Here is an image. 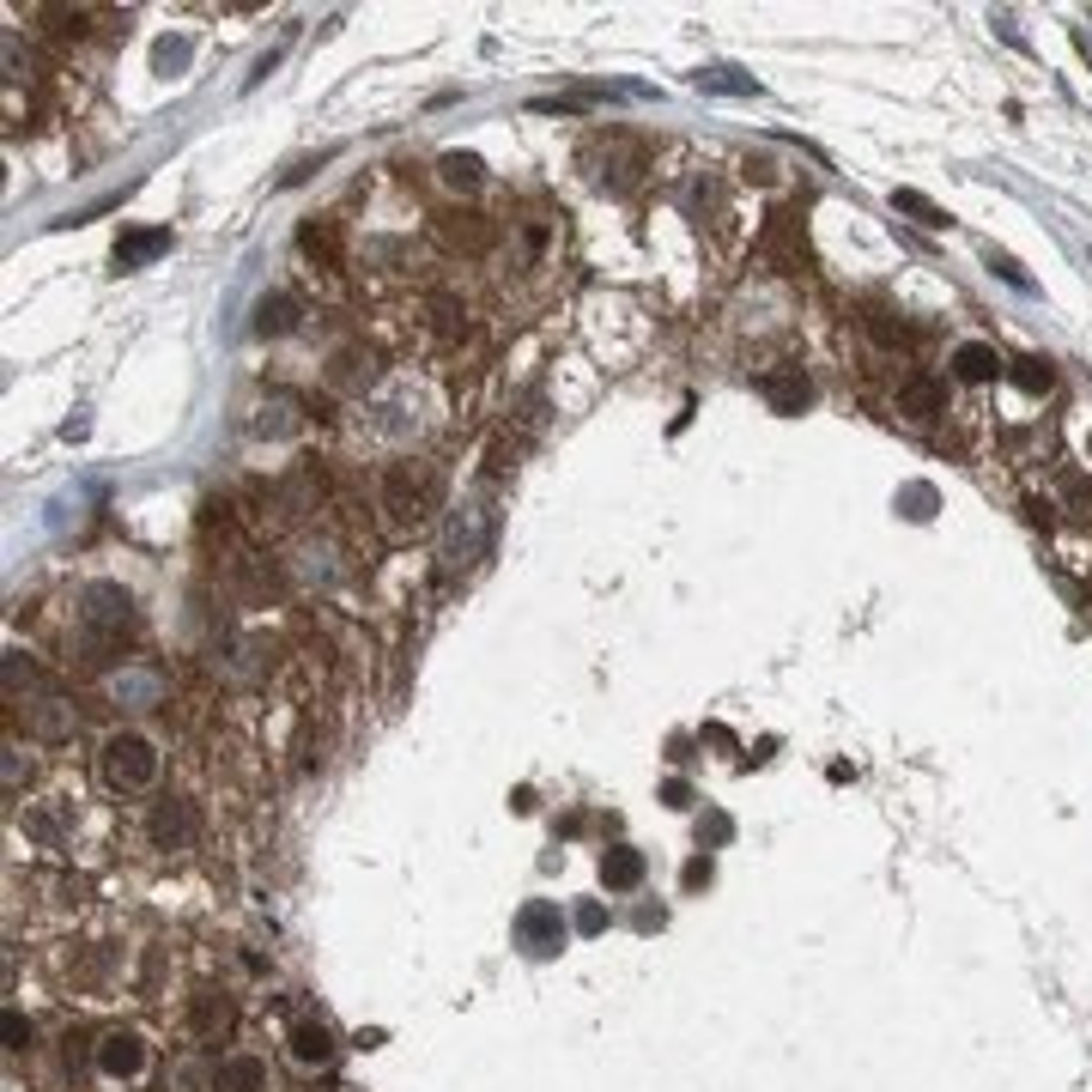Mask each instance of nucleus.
Masks as SVG:
<instances>
[{
  "instance_id": "1",
  "label": "nucleus",
  "mask_w": 1092,
  "mask_h": 1092,
  "mask_svg": "<svg viewBox=\"0 0 1092 1092\" xmlns=\"http://www.w3.org/2000/svg\"><path fill=\"white\" fill-rule=\"evenodd\" d=\"M383 510L401 534L425 529V523L443 510V467H437V461H420V456L395 461L383 474Z\"/></svg>"
},
{
  "instance_id": "2",
  "label": "nucleus",
  "mask_w": 1092,
  "mask_h": 1092,
  "mask_svg": "<svg viewBox=\"0 0 1092 1092\" xmlns=\"http://www.w3.org/2000/svg\"><path fill=\"white\" fill-rule=\"evenodd\" d=\"M98 777H104V789H116V795H141V789L158 783V746L146 735H134V729H122V735L104 740Z\"/></svg>"
},
{
  "instance_id": "3",
  "label": "nucleus",
  "mask_w": 1092,
  "mask_h": 1092,
  "mask_svg": "<svg viewBox=\"0 0 1092 1092\" xmlns=\"http://www.w3.org/2000/svg\"><path fill=\"white\" fill-rule=\"evenodd\" d=\"M128 619H134V595L122 583H85L79 589V632L92 643H116L128 632Z\"/></svg>"
},
{
  "instance_id": "4",
  "label": "nucleus",
  "mask_w": 1092,
  "mask_h": 1092,
  "mask_svg": "<svg viewBox=\"0 0 1092 1092\" xmlns=\"http://www.w3.org/2000/svg\"><path fill=\"white\" fill-rule=\"evenodd\" d=\"M486 547H492V504H461L456 523H450V540H443V570L480 564Z\"/></svg>"
},
{
  "instance_id": "5",
  "label": "nucleus",
  "mask_w": 1092,
  "mask_h": 1092,
  "mask_svg": "<svg viewBox=\"0 0 1092 1092\" xmlns=\"http://www.w3.org/2000/svg\"><path fill=\"white\" fill-rule=\"evenodd\" d=\"M516 947L534 953V959L559 953V947H564V916H559V905H547V898H529V905L516 911Z\"/></svg>"
},
{
  "instance_id": "6",
  "label": "nucleus",
  "mask_w": 1092,
  "mask_h": 1092,
  "mask_svg": "<svg viewBox=\"0 0 1092 1092\" xmlns=\"http://www.w3.org/2000/svg\"><path fill=\"white\" fill-rule=\"evenodd\" d=\"M98 1074H104V1081H141L146 1074V1038L141 1032H104V1038H98Z\"/></svg>"
},
{
  "instance_id": "7",
  "label": "nucleus",
  "mask_w": 1092,
  "mask_h": 1092,
  "mask_svg": "<svg viewBox=\"0 0 1092 1092\" xmlns=\"http://www.w3.org/2000/svg\"><path fill=\"white\" fill-rule=\"evenodd\" d=\"M212 1087H219V1092H268V1087H274L268 1057H255V1050H231V1057H219V1068H212Z\"/></svg>"
},
{
  "instance_id": "8",
  "label": "nucleus",
  "mask_w": 1092,
  "mask_h": 1092,
  "mask_svg": "<svg viewBox=\"0 0 1092 1092\" xmlns=\"http://www.w3.org/2000/svg\"><path fill=\"white\" fill-rule=\"evenodd\" d=\"M146 838H152V849H188L195 844V808L188 802H158L152 819H146Z\"/></svg>"
},
{
  "instance_id": "9",
  "label": "nucleus",
  "mask_w": 1092,
  "mask_h": 1092,
  "mask_svg": "<svg viewBox=\"0 0 1092 1092\" xmlns=\"http://www.w3.org/2000/svg\"><path fill=\"white\" fill-rule=\"evenodd\" d=\"M437 237H443V249H461V255H480V249H492V219L486 212H443L437 219Z\"/></svg>"
},
{
  "instance_id": "10",
  "label": "nucleus",
  "mask_w": 1092,
  "mask_h": 1092,
  "mask_svg": "<svg viewBox=\"0 0 1092 1092\" xmlns=\"http://www.w3.org/2000/svg\"><path fill=\"white\" fill-rule=\"evenodd\" d=\"M759 388H765V401H771L777 413H802V407L813 401V383H808L802 364H777V371H765Z\"/></svg>"
},
{
  "instance_id": "11",
  "label": "nucleus",
  "mask_w": 1092,
  "mask_h": 1092,
  "mask_svg": "<svg viewBox=\"0 0 1092 1092\" xmlns=\"http://www.w3.org/2000/svg\"><path fill=\"white\" fill-rule=\"evenodd\" d=\"M643 849H632V844H613V849H601V886L607 892H632V886H643Z\"/></svg>"
},
{
  "instance_id": "12",
  "label": "nucleus",
  "mask_w": 1092,
  "mask_h": 1092,
  "mask_svg": "<svg viewBox=\"0 0 1092 1092\" xmlns=\"http://www.w3.org/2000/svg\"><path fill=\"white\" fill-rule=\"evenodd\" d=\"M898 413H905V420H935V413H947V383H941V377H911V383L898 388Z\"/></svg>"
},
{
  "instance_id": "13",
  "label": "nucleus",
  "mask_w": 1092,
  "mask_h": 1092,
  "mask_svg": "<svg viewBox=\"0 0 1092 1092\" xmlns=\"http://www.w3.org/2000/svg\"><path fill=\"white\" fill-rule=\"evenodd\" d=\"M164 249H171V231H164V225H158V231H122V237H116V268L134 274L146 261H158Z\"/></svg>"
},
{
  "instance_id": "14",
  "label": "nucleus",
  "mask_w": 1092,
  "mask_h": 1092,
  "mask_svg": "<svg viewBox=\"0 0 1092 1092\" xmlns=\"http://www.w3.org/2000/svg\"><path fill=\"white\" fill-rule=\"evenodd\" d=\"M25 729L36 740H68L73 735V705L68 699H31L25 705Z\"/></svg>"
},
{
  "instance_id": "15",
  "label": "nucleus",
  "mask_w": 1092,
  "mask_h": 1092,
  "mask_svg": "<svg viewBox=\"0 0 1092 1092\" xmlns=\"http://www.w3.org/2000/svg\"><path fill=\"white\" fill-rule=\"evenodd\" d=\"M291 1062H304V1068H328V1062H334V1032H328L322 1020L291 1025Z\"/></svg>"
},
{
  "instance_id": "16",
  "label": "nucleus",
  "mask_w": 1092,
  "mask_h": 1092,
  "mask_svg": "<svg viewBox=\"0 0 1092 1092\" xmlns=\"http://www.w3.org/2000/svg\"><path fill=\"white\" fill-rule=\"evenodd\" d=\"M953 371H959L965 383H989V377H1001V371H1008V358L995 353V347H984V340H965V347L953 353Z\"/></svg>"
},
{
  "instance_id": "17",
  "label": "nucleus",
  "mask_w": 1092,
  "mask_h": 1092,
  "mask_svg": "<svg viewBox=\"0 0 1092 1092\" xmlns=\"http://www.w3.org/2000/svg\"><path fill=\"white\" fill-rule=\"evenodd\" d=\"M298 249H304L310 261H322V268H334V261H340V225H334L328 212H322V219H310V225L298 231Z\"/></svg>"
},
{
  "instance_id": "18",
  "label": "nucleus",
  "mask_w": 1092,
  "mask_h": 1092,
  "mask_svg": "<svg viewBox=\"0 0 1092 1092\" xmlns=\"http://www.w3.org/2000/svg\"><path fill=\"white\" fill-rule=\"evenodd\" d=\"M291 328H298V304H291L285 291H268V298L255 304V334H261V340H280Z\"/></svg>"
},
{
  "instance_id": "19",
  "label": "nucleus",
  "mask_w": 1092,
  "mask_h": 1092,
  "mask_svg": "<svg viewBox=\"0 0 1092 1092\" xmlns=\"http://www.w3.org/2000/svg\"><path fill=\"white\" fill-rule=\"evenodd\" d=\"M68 819H61V808H25V838L31 844H43V849H61L68 844Z\"/></svg>"
},
{
  "instance_id": "20",
  "label": "nucleus",
  "mask_w": 1092,
  "mask_h": 1092,
  "mask_svg": "<svg viewBox=\"0 0 1092 1092\" xmlns=\"http://www.w3.org/2000/svg\"><path fill=\"white\" fill-rule=\"evenodd\" d=\"M188 1025H195V1038H219V1032L231 1025V1001H225V995H212V989H201V995H195V1014H188Z\"/></svg>"
},
{
  "instance_id": "21",
  "label": "nucleus",
  "mask_w": 1092,
  "mask_h": 1092,
  "mask_svg": "<svg viewBox=\"0 0 1092 1092\" xmlns=\"http://www.w3.org/2000/svg\"><path fill=\"white\" fill-rule=\"evenodd\" d=\"M1008 377H1014L1025 395H1050V388H1057V364L1032 353V358H1014V371H1008Z\"/></svg>"
},
{
  "instance_id": "22",
  "label": "nucleus",
  "mask_w": 1092,
  "mask_h": 1092,
  "mask_svg": "<svg viewBox=\"0 0 1092 1092\" xmlns=\"http://www.w3.org/2000/svg\"><path fill=\"white\" fill-rule=\"evenodd\" d=\"M892 207H898V212H911L916 225H929V231H947V225H953L947 212L935 207L929 195H916V188H892Z\"/></svg>"
},
{
  "instance_id": "23",
  "label": "nucleus",
  "mask_w": 1092,
  "mask_h": 1092,
  "mask_svg": "<svg viewBox=\"0 0 1092 1092\" xmlns=\"http://www.w3.org/2000/svg\"><path fill=\"white\" fill-rule=\"evenodd\" d=\"M437 171H443V182H450V188H480V177H486V164H480L474 152H443V158H437Z\"/></svg>"
},
{
  "instance_id": "24",
  "label": "nucleus",
  "mask_w": 1092,
  "mask_h": 1092,
  "mask_svg": "<svg viewBox=\"0 0 1092 1092\" xmlns=\"http://www.w3.org/2000/svg\"><path fill=\"white\" fill-rule=\"evenodd\" d=\"M692 85H699V92H735V98L759 92V85H753L746 73H735V68H699V73H692Z\"/></svg>"
},
{
  "instance_id": "25",
  "label": "nucleus",
  "mask_w": 1092,
  "mask_h": 1092,
  "mask_svg": "<svg viewBox=\"0 0 1092 1092\" xmlns=\"http://www.w3.org/2000/svg\"><path fill=\"white\" fill-rule=\"evenodd\" d=\"M425 328H431L437 340H456L461 328H467V316H461V310H456V304H450V298H437V304L425 310Z\"/></svg>"
},
{
  "instance_id": "26",
  "label": "nucleus",
  "mask_w": 1092,
  "mask_h": 1092,
  "mask_svg": "<svg viewBox=\"0 0 1092 1092\" xmlns=\"http://www.w3.org/2000/svg\"><path fill=\"white\" fill-rule=\"evenodd\" d=\"M898 510H905L911 523H929V516H935V486H898Z\"/></svg>"
},
{
  "instance_id": "27",
  "label": "nucleus",
  "mask_w": 1092,
  "mask_h": 1092,
  "mask_svg": "<svg viewBox=\"0 0 1092 1092\" xmlns=\"http://www.w3.org/2000/svg\"><path fill=\"white\" fill-rule=\"evenodd\" d=\"M152 61H158V73H177V68H188V36H164V43L152 49Z\"/></svg>"
},
{
  "instance_id": "28",
  "label": "nucleus",
  "mask_w": 1092,
  "mask_h": 1092,
  "mask_svg": "<svg viewBox=\"0 0 1092 1092\" xmlns=\"http://www.w3.org/2000/svg\"><path fill=\"white\" fill-rule=\"evenodd\" d=\"M989 268H995L1001 280L1014 285V291H1032V274H1025V268H1020V261H1014V255H1001V249H989Z\"/></svg>"
},
{
  "instance_id": "29",
  "label": "nucleus",
  "mask_w": 1092,
  "mask_h": 1092,
  "mask_svg": "<svg viewBox=\"0 0 1092 1092\" xmlns=\"http://www.w3.org/2000/svg\"><path fill=\"white\" fill-rule=\"evenodd\" d=\"M0 1032H6V1050H31V1020H19L12 1008H6V1020H0Z\"/></svg>"
},
{
  "instance_id": "30",
  "label": "nucleus",
  "mask_w": 1092,
  "mask_h": 1092,
  "mask_svg": "<svg viewBox=\"0 0 1092 1092\" xmlns=\"http://www.w3.org/2000/svg\"><path fill=\"white\" fill-rule=\"evenodd\" d=\"M662 802H668V808H692V783L668 777V783H662Z\"/></svg>"
},
{
  "instance_id": "31",
  "label": "nucleus",
  "mask_w": 1092,
  "mask_h": 1092,
  "mask_svg": "<svg viewBox=\"0 0 1092 1092\" xmlns=\"http://www.w3.org/2000/svg\"><path fill=\"white\" fill-rule=\"evenodd\" d=\"M577 929H583V935H601V929H607V911H601V905H583V911H577Z\"/></svg>"
},
{
  "instance_id": "32",
  "label": "nucleus",
  "mask_w": 1092,
  "mask_h": 1092,
  "mask_svg": "<svg viewBox=\"0 0 1092 1092\" xmlns=\"http://www.w3.org/2000/svg\"><path fill=\"white\" fill-rule=\"evenodd\" d=\"M686 886H692V892L710 886V856H692V862H686Z\"/></svg>"
},
{
  "instance_id": "33",
  "label": "nucleus",
  "mask_w": 1092,
  "mask_h": 1092,
  "mask_svg": "<svg viewBox=\"0 0 1092 1092\" xmlns=\"http://www.w3.org/2000/svg\"><path fill=\"white\" fill-rule=\"evenodd\" d=\"M729 832H735V826H729V819H722V813H710V826H705V838H710V844H722V838H729Z\"/></svg>"
}]
</instances>
